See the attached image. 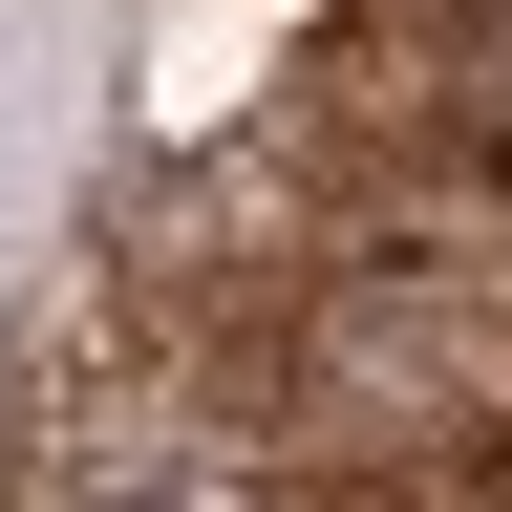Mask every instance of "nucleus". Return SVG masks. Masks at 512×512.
Wrapping results in <instances>:
<instances>
[{
	"instance_id": "1",
	"label": "nucleus",
	"mask_w": 512,
	"mask_h": 512,
	"mask_svg": "<svg viewBox=\"0 0 512 512\" xmlns=\"http://www.w3.org/2000/svg\"><path fill=\"white\" fill-rule=\"evenodd\" d=\"M43 512H278V470L171 384H107L86 427H43Z\"/></svg>"
}]
</instances>
